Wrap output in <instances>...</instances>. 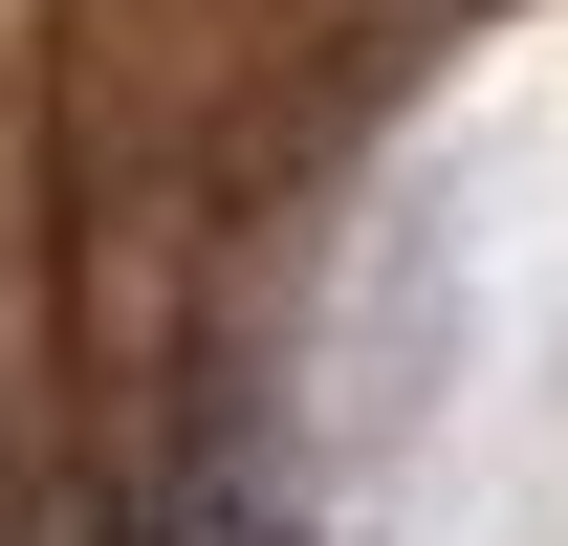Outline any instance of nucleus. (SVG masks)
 I'll use <instances>...</instances> for the list:
<instances>
[{
	"label": "nucleus",
	"mask_w": 568,
	"mask_h": 546,
	"mask_svg": "<svg viewBox=\"0 0 568 546\" xmlns=\"http://www.w3.org/2000/svg\"><path fill=\"white\" fill-rule=\"evenodd\" d=\"M197 546H284V525H241V503H197Z\"/></svg>",
	"instance_id": "obj_1"
}]
</instances>
